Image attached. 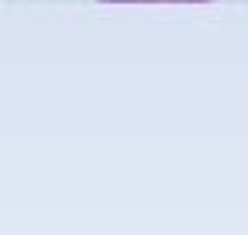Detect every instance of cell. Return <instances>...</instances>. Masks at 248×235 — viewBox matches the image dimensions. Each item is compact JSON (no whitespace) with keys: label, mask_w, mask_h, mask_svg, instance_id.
<instances>
[{"label":"cell","mask_w":248,"mask_h":235,"mask_svg":"<svg viewBox=\"0 0 248 235\" xmlns=\"http://www.w3.org/2000/svg\"><path fill=\"white\" fill-rule=\"evenodd\" d=\"M100 4H207V0H100Z\"/></svg>","instance_id":"6da1fadb"}]
</instances>
